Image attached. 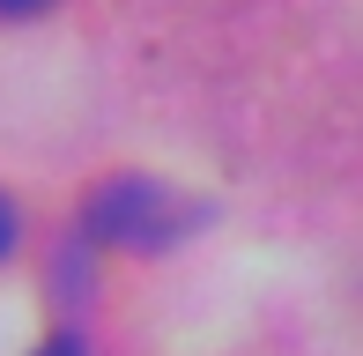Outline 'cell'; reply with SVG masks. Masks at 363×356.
Segmentation results:
<instances>
[{
	"label": "cell",
	"instance_id": "cell-1",
	"mask_svg": "<svg viewBox=\"0 0 363 356\" xmlns=\"http://www.w3.org/2000/svg\"><path fill=\"white\" fill-rule=\"evenodd\" d=\"M96 245H119V252H156L178 238V201L156 186V178H104L82 208Z\"/></svg>",
	"mask_w": 363,
	"mask_h": 356
},
{
	"label": "cell",
	"instance_id": "cell-4",
	"mask_svg": "<svg viewBox=\"0 0 363 356\" xmlns=\"http://www.w3.org/2000/svg\"><path fill=\"white\" fill-rule=\"evenodd\" d=\"M45 0H0V15H38Z\"/></svg>",
	"mask_w": 363,
	"mask_h": 356
},
{
	"label": "cell",
	"instance_id": "cell-3",
	"mask_svg": "<svg viewBox=\"0 0 363 356\" xmlns=\"http://www.w3.org/2000/svg\"><path fill=\"white\" fill-rule=\"evenodd\" d=\"M8 245H15V208L0 201V252H8Z\"/></svg>",
	"mask_w": 363,
	"mask_h": 356
},
{
	"label": "cell",
	"instance_id": "cell-2",
	"mask_svg": "<svg viewBox=\"0 0 363 356\" xmlns=\"http://www.w3.org/2000/svg\"><path fill=\"white\" fill-rule=\"evenodd\" d=\"M38 356H82V342H74V334H52V342H45Z\"/></svg>",
	"mask_w": 363,
	"mask_h": 356
}]
</instances>
